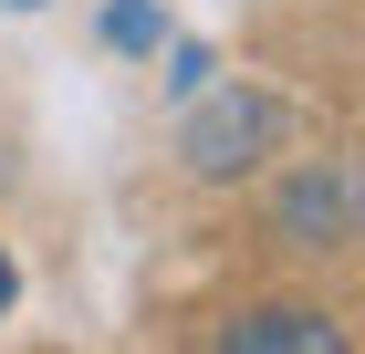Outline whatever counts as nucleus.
I'll list each match as a JSON object with an SVG mask.
<instances>
[{"label":"nucleus","instance_id":"1","mask_svg":"<svg viewBox=\"0 0 365 354\" xmlns=\"http://www.w3.org/2000/svg\"><path fill=\"white\" fill-rule=\"evenodd\" d=\"M272 136H282V105L230 83V94H209V105L178 125V157H188L198 177H240V167H261V157H272Z\"/></svg>","mask_w":365,"mask_h":354},{"label":"nucleus","instance_id":"2","mask_svg":"<svg viewBox=\"0 0 365 354\" xmlns=\"http://www.w3.org/2000/svg\"><path fill=\"white\" fill-rule=\"evenodd\" d=\"M282 240L292 250H334V240H355L365 229V157H324V167H303L292 188H282Z\"/></svg>","mask_w":365,"mask_h":354},{"label":"nucleus","instance_id":"3","mask_svg":"<svg viewBox=\"0 0 365 354\" xmlns=\"http://www.w3.org/2000/svg\"><path fill=\"white\" fill-rule=\"evenodd\" d=\"M220 354H344V333L324 313H303V302H272V313H240L220 333Z\"/></svg>","mask_w":365,"mask_h":354},{"label":"nucleus","instance_id":"4","mask_svg":"<svg viewBox=\"0 0 365 354\" xmlns=\"http://www.w3.org/2000/svg\"><path fill=\"white\" fill-rule=\"evenodd\" d=\"M105 42H115V53H146V42H157V0H115V11H105Z\"/></svg>","mask_w":365,"mask_h":354},{"label":"nucleus","instance_id":"5","mask_svg":"<svg viewBox=\"0 0 365 354\" xmlns=\"http://www.w3.org/2000/svg\"><path fill=\"white\" fill-rule=\"evenodd\" d=\"M209 73H220V63H209V53H198V42H188V53L168 63V94H209Z\"/></svg>","mask_w":365,"mask_h":354},{"label":"nucleus","instance_id":"6","mask_svg":"<svg viewBox=\"0 0 365 354\" xmlns=\"http://www.w3.org/2000/svg\"><path fill=\"white\" fill-rule=\"evenodd\" d=\"M11 302H21V271H11V250H0V313H11Z\"/></svg>","mask_w":365,"mask_h":354},{"label":"nucleus","instance_id":"7","mask_svg":"<svg viewBox=\"0 0 365 354\" xmlns=\"http://www.w3.org/2000/svg\"><path fill=\"white\" fill-rule=\"evenodd\" d=\"M11 11H42V0H11Z\"/></svg>","mask_w":365,"mask_h":354}]
</instances>
